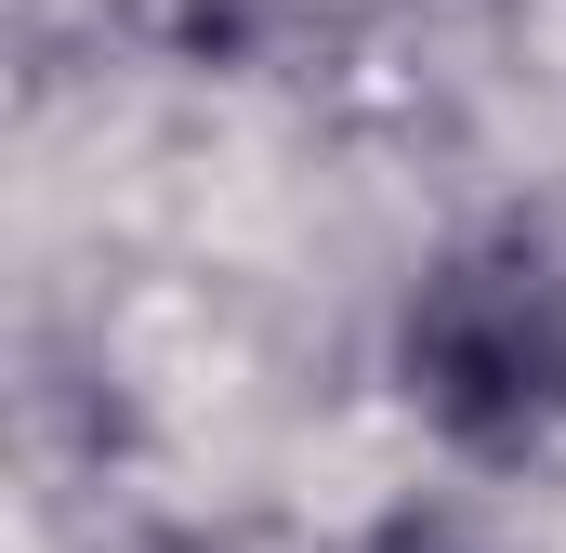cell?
Returning a JSON list of instances; mask_svg holds the SVG:
<instances>
[{
	"label": "cell",
	"instance_id": "6da1fadb",
	"mask_svg": "<svg viewBox=\"0 0 566 553\" xmlns=\"http://www.w3.org/2000/svg\"><path fill=\"white\" fill-rule=\"evenodd\" d=\"M409 396L461 448H527L566 409V290L527 251L422 276V303H409Z\"/></svg>",
	"mask_w": 566,
	"mask_h": 553
},
{
	"label": "cell",
	"instance_id": "7a4b0ae2",
	"mask_svg": "<svg viewBox=\"0 0 566 553\" xmlns=\"http://www.w3.org/2000/svg\"><path fill=\"white\" fill-rule=\"evenodd\" d=\"M382 553H461V541H448V528H396Z\"/></svg>",
	"mask_w": 566,
	"mask_h": 553
}]
</instances>
